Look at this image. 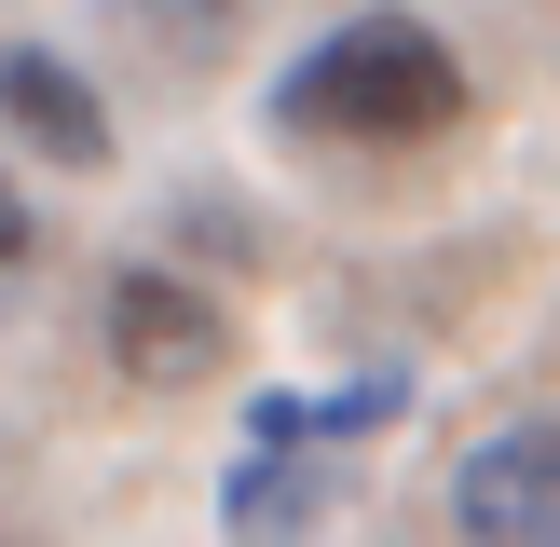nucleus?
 I'll return each mask as SVG.
<instances>
[{"label":"nucleus","mask_w":560,"mask_h":547,"mask_svg":"<svg viewBox=\"0 0 560 547\" xmlns=\"http://www.w3.org/2000/svg\"><path fill=\"white\" fill-rule=\"evenodd\" d=\"M273 124H288V137H328V151H410V137H452L465 124V55L438 42L424 14H342L328 42L288 55Z\"/></svg>","instance_id":"nucleus-1"},{"label":"nucleus","mask_w":560,"mask_h":547,"mask_svg":"<svg viewBox=\"0 0 560 547\" xmlns=\"http://www.w3.org/2000/svg\"><path fill=\"white\" fill-rule=\"evenodd\" d=\"M315 492H328L315 397L301 383H260L246 397V438H233V479H219V534L233 547H301L315 534Z\"/></svg>","instance_id":"nucleus-2"},{"label":"nucleus","mask_w":560,"mask_h":547,"mask_svg":"<svg viewBox=\"0 0 560 547\" xmlns=\"http://www.w3.org/2000/svg\"><path fill=\"white\" fill-rule=\"evenodd\" d=\"M219 356H233V328H219V301L191 288V274H151V260L109 274V370L124 383L164 397V383H206Z\"/></svg>","instance_id":"nucleus-3"},{"label":"nucleus","mask_w":560,"mask_h":547,"mask_svg":"<svg viewBox=\"0 0 560 547\" xmlns=\"http://www.w3.org/2000/svg\"><path fill=\"white\" fill-rule=\"evenodd\" d=\"M452 520H465V547H560V424L479 438L452 479Z\"/></svg>","instance_id":"nucleus-4"},{"label":"nucleus","mask_w":560,"mask_h":547,"mask_svg":"<svg viewBox=\"0 0 560 547\" xmlns=\"http://www.w3.org/2000/svg\"><path fill=\"white\" fill-rule=\"evenodd\" d=\"M0 124H14L42 164H69V178H96V164H109V109H96V82H82L69 55H42V42L0 55Z\"/></svg>","instance_id":"nucleus-5"},{"label":"nucleus","mask_w":560,"mask_h":547,"mask_svg":"<svg viewBox=\"0 0 560 547\" xmlns=\"http://www.w3.org/2000/svg\"><path fill=\"white\" fill-rule=\"evenodd\" d=\"M0 260H27V191L0 178Z\"/></svg>","instance_id":"nucleus-6"}]
</instances>
